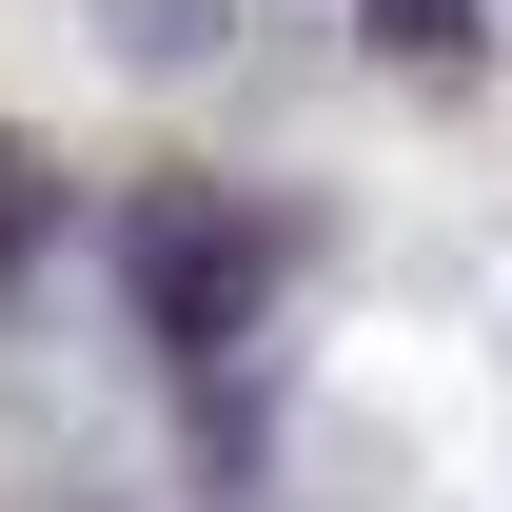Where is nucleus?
I'll list each match as a JSON object with an SVG mask.
<instances>
[{
  "mask_svg": "<svg viewBox=\"0 0 512 512\" xmlns=\"http://www.w3.org/2000/svg\"><path fill=\"white\" fill-rule=\"evenodd\" d=\"M138 276H158V335H237L256 316V217L237 197H158L138 217Z\"/></svg>",
  "mask_w": 512,
  "mask_h": 512,
  "instance_id": "1",
  "label": "nucleus"
},
{
  "mask_svg": "<svg viewBox=\"0 0 512 512\" xmlns=\"http://www.w3.org/2000/svg\"><path fill=\"white\" fill-rule=\"evenodd\" d=\"M99 40H119V60H158V79H178V60H217V0H99Z\"/></svg>",
  "mask_w": 512,
  "mask_h": 512,
  "instance_id": "2",
  "label": "nucleus"
},
{
  "mask_svg": "<svg viewBox=\"0 0 512 512\" xmlns=\"http://www.w3.org/2000/svg\"><path fill=\"white\" fill-rule=\"evenodd\" d=\"M375 40L394 60H473V0H375Z\"/></svg>",
  "mask_w": 512,
  "mask_h": 512,
  "instance_id": "3",
  "label": "nucleus"
}]
</instances>
